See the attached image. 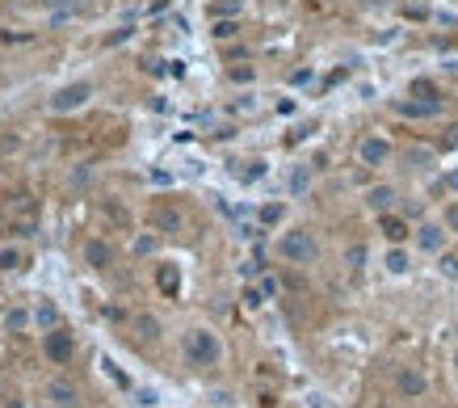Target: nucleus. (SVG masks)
Returning a JSON list of instances; mask_svg holds the SVG:
<instances>
[{
    "label": "nucleus",
    "mask_w": 458,
    "mask_h": 408,
    "mask_svg": "<svg viewBox=\"0 0 458 408\" xmlns=\"http://www.w3.org/2000/svg\"><path fill=\"white\" fill-rule=\"evenodd\" d=\"M345 266L353 273L366 270V244H349V249H345Z\"/></svg>",
    "instance_id": "6ab92c4d"
},
{
    "label": "nucleus",
    "mask_w": 458,
    "mask_h": 408,
    "mask_svg": "<svg viewBox=\"0 0 458 408\" xmlns=\"http://www.w3.org/2000/svg\"><path fill=\"white\" fill-rule=\"evenodd\" d=\"M139 404L151 408V404H156V392H151V387H143V392H139Z\"/></svg>",
    "instance_id": "c9c22d12"
},
{
    "label": "nucleus",
    "mask_w": 458,
    "mask_h": 408,
    "mask_svg": "<svg viewBox=\"0 0 458 408\" xmlns=\"http://www.w3.org/2000/svg\"><path fill=\"white\" fill-rule=\"evenodd\" d=\"M13 147H17V139H13V135H0V156H4V152H13Z\"/></svg>",
    "instance_id": "e433bc0d"
},
{
    "label": "nucleus",
    "mask_w": 458,
    "mask_h": 408,
    "mask_svg": "<svg viewBox=\"0 0 458 408\" xmlns=\"http://www.w3.org/2000/svg\"><path fill=\"white\" fill-rule=\"evenodd\" d=\"M151 224L160 227V231H181V211H173V206H156V211H151Z\"/></svg>",
    "instance_id": "ddd939ff"
},
{
    "label": "nucleus",
    "mask_w": 458,
    "mask_h": 408,
    "mask_svg": "<svg viewBox=\"0 0 458 408\" xmlns=\"http://www.w3.org/2000/svg\"><path fill=\"white\" fill-rule=\"evenodd\" d=\"M240 9H244V0H211V21H219V17H240Z\"/></svg>",
    "instance_id": "f3484780"
},
{
    "label": "nucleus",
    "mask_w": 458,
    "mask_h": 408,
    "mask_svg": "<svg viewBox=\"0 0 458 408\" xmlns=\"http://www.w3.org/2000/svg\"><path fill=\"white\" fill-rule=\"evenodd\" d=\"M316 236L307 231V227H294V231H282V240H277V257L282 261H290V266H307V261H316Z\"/></svg>",
    "instance_id": "f257e3e1"
},
{
    "label": "nucleus",
    "mask_w": 458,
    "mask_h": 408,
    "mask_svg": "<svg viewBox=\"0 0 458 408\" xmlns=\"http://www.w3.org/2000/svg\"><path fill=\"white\" fill-rule=\"evenodd\" d=\"M89 97H92V85L89 80H76V85H68V89H59L50 97V110H55V114H72V110H80Z\"/></svg>",
    "instance_id": "7ed1b4c3"
},
{
    "label": "nucleus",
    "mask_w": 458,
    "mask_h": 408,
    "mask_svg": "<svg viewBox=\"0 0 458 408\" xmlns=\"http://www.w3.org/2000/svg\"><path fill=\"white\" fill-rule=\"evenodd\" d=\"M211 34H215V38H235V34H240V26H235V17H219Z\"/></svg>",
    "instance_id": "4be33fe9"
},
{
    "label": "nucleus",
    "mask_w": 458,
    "mask_h": 408,
    "mask_svg": "<svg viewBox=\"0 0 458 408\" xmlns=\"http://www.w3.org/2000/svg\"><path fill=\"white\" fill-rule=\"evenodd\" d=\"M358 160L370 164V169H374V164H387V160H391V143H387L383 135H366L362 143H358Z\"/></svg>",
    "instance_id": "423d86ee"
},
{
    "label": "nucleus",
    "mask_w": 458,
    "mask_h": 408,
    "mask_svg": "<svg viewBox=\"0 0 458 408\" xmlns=\"http://www.w3.org/2000/svg\"><path fill=\"white\" fill-rule=\"evenodd\" d=\"M34 324H38L43 333L59 328V308H55V303H38V308H34Z\"/></svg>",
    "instance_id": "2eb2a0df"
},
{
    "label": "nucleus",
    "mask_w": 458,
    "mask_h": 408,
    "mask_svg": "<svg viewBox=\"0 0 458 408\" xmlns=\"http://www.w3.org/2000/svg\"><path fill=\"white\" fill-rule=\"evenodd\" d=\"M395 110L404 118H437L442 114V101H425V97H412V101H395Z\"/></svg>",
    "instance_id": "6e6552de"
},
{
    "label": "nucleus",
    "mask_w": 458,
    "mask_h": 408,
    "mask_svg": "<svg viewBox=\"0 0 458 408\" xmlns=\"http://www.w3.org/2000/svg\"><path fill=\"white\" fill-rule=\"evenodd\" d=\"M277 219H282V202H270V206H261V224L274 227Z\"/></svg>",
    "instance_id": "bb28decb"
},
{
    "label": "nucleus",
    "mask_w": 458,
    "mask_h": 408,
    "mask_svg": "<svg viewBox=\"0 0 458 408\" xmlns=\"http://www.w3.org/2000/svg\"><path fill=\"white\" fill-rule=\"evenodd\" d=\"M50 9H59V13H68V9H76V4H85V0H46Z\"/></svg>",
    "instance_id": "473e14b6"
},
{
    "label": "nucleus",
    "mask_w": 458,
    "mask_h": 408,
    "mask_svg": "<svg viewBox=\"0 0 458 408\" xmlns=\"http://www.w3.org/2000/svg\"><path fill=\"white\" fill-rule=\"evenodd\" d=\"M4 408H26V404H21V400H9V404H4Z\"/></svg>",
    "instance_id": "a19ab883"
},
{
    "label": "nucleus",
    "mask_w": 458,
    "mask_h": 408,
    "mask_svg": "<svg viewBox=\"0 0 458 408\" xmlns=\"http://www.w3.org/2000/svg\"><path fill=\"white\" fill-rule=\"evenodd\" d=\"M156 286L173 299V295L181 291V273H177V266H160V270H156Z\"/></svg>",
    "instance_id": "f8f14e48"
},
{
    "label": "nucleus",
    "mask_w": 458,
    "mask_h": 408,
    "mask_svg": "<svg viewBox=\"0 0 458 408\" xmlns=\"http://www.w3.org/2000/svg\"><path fill=\"white\" fill-rule=\"evenodd\" d=\"M147 253H156V236H139L135 240V257H147Z\"/></svg>",
    "instance_id": "cd10ccee"
},
{
    "label": "nucleus",
    "mask_w": 458,
    "mask_h": 408,
    "mask_svg": "<svg viewBox=\"0 0 458 408\" xmlns=\"http://www.w3.org/2000/svg\"><path fill=\"white\" fill-rule=\"evenodd\" d=\"M135 328H139V337H147V341H156V337H160V320L147 316V312H143V316H135Z\"/></svg>",
    "instance_id": "412c9836"
},
{
    "label": "nucleus",
    "mask_w": 458,
    "mask_h": 408,
    "mask_svg": "<svg viewBox=\"0 0 458 408\" xmlns=\"http://www.w3.org/2000/svg\"><path fill=\"white\" fill-rule=\"evenodd\" d=\"M395 392H400L404 400H420V396L429 392V379H425L416 366H404V370L395 375Z\"/></svg>",
    "instance_id": "39448f33"
},
{
    "label": "nucleus",
    "mask_w": 458,
    "mask_h": 408,
    "mask_svg": "<svg viewBox=\"0 0 458 408\" xmlns=\"http://www.w3.org/2000/svg\"><path fill=\"white\" fill-rule=\"evenodd\" d=\"M0 270H21V253L17 249H0Z\"/></svg>",
    "instance_id": "393cba45"
},
{
    "label": "nucleus",
    "mask_w": 458,
    "mask_h": 408,
    "mask_svg": "<svg viewBox=\"0 0 458 408\" xmlns=\"http://www.w3.org/2000/svg\"><path fill=\"white\" fill-rule=\"evenodd\" d=\"M231 80H235V85H248V80H252V68H231Z\"/></svg>",
    "instance_id": "2f4dec72"
},
{
    "label": "nucleus",
    "mask_w": 458,
    "mask_h": 408,
    "mask_svg": "<svg viewBox=\"0 0 458 408\" xmlns=\"http://www.w3.org/2000/svg\"><path fill=\"white\" fill-rule=\"evenodd\" d=\"M131 38V26H122V30H114L110 38H105V46H118V43H127Z\"/></svg>",
    "instance_id": "c756f323"
},
{
    "label": "nucleus",
    "mask_w": 458,
    "mask_h": 408,
    "mask_svg": "<svg viewBox=\"0 0 458 408\" xmlns=\"http://www.w3.org/2000/svg\"><path fill=\"white\" fill-rule=\"evenodd\" d=\"M383 236H387L391 244H400V240H408V224H404L400 215H391V211H387V215H383Z\"/></svg>",
    "instance_id": "4468645a"
},
{
    "label": "nucleus",
    "mask_w": 458,
    "mask_h": 408,
    "mask_svg": "<svg viewBox=\"0 0 458 408\" xmlns=\"http://www.w3.org/2000/svg\"><path fill=\"white\" fill-rule=\"evenodd\" d=\"M307 185H311V169L307 164H294L290 169V194L299 198V194H307Z\"/></svg>",
    "instance_id": "a211bd4d"
},
{
    "label": "nucleus",
    "mask_w": 458,
    "mask_h": 408,
    "mask_svg": "<svg viewBox=\"0 0 458 408\" xmlns=\"http://www.w3.org/2000/svg\"><path fill=\"white\" fill-rule=\"evenodd\" d=\"M240 299H244V308H248V312H257V308L265 303V291H261V286H244V295H240Z\"/></svg>",
    "instance_id": "5701e85b"
},
{
    "label": "nucleus",
    "mask_w": 458,
    "mask_h": 408,
    "mask_svg": "<svg viewBox=\"0 0 458 408\" xmlns=\"http://www.w3.org/2000/svg\"><path fill=\"white\" fill-rule=\"evenodd\" d=\"M446 185H450V189H458V169L450 173V177H446Z\"/></svg>",
    "instance_id": "ea45409f"
},
{
    "label": "nucleus",
    "mask_w": 458,
    "mask_h": 408,
    "mask_svg": "<svg viewBox=\"0 0 458 408\" xmlns=\"http://www.w3.org/2000/svg\"><path fill=\"white\" fill-rule=\"evenodd\" d=\"M185 358L193 366H215L223 358V345H219V337L211 328H189L185 333Z\"/></svg>",
    "instance_id": "f03ea898"
},
{
    "label": "nucleus",
    "mask_w": 458,
    "mask_h": 408,
    "mask_svg": "<svg viewBox=\"0 0 458 408\" xmlns=\"http://www.w3.org/2000/svg\"><path fill=\"white\" fill-rule=\"evenodd\" d=\"M454 366H458V350H454Z\"/></svg>",
    "instance_id": "79ce46f5"
},
{
    "label": "nucleus",
    "mask_w": 458,
    "mask_h": 408,
    "mask_svg": "<svg viewBox=\"0 0 458 408\" xmlns=\"http://www.w3.org/2000/svg\"><path fill=\"white\" fill-rule=\"evenodd\" d=\"M442 273H446V278H458V257L446 253V257H442Z\"/></svg>",
    "instance_id": "c85d7f7f"
},
{
    "label": "nucleus",
    "mask_w": 458,
    "mask_h": 408,
    "mask_svg": "<svg viewBox=\"0 0 458 408\" xmlns=\"http://www.w3.org/2000/svg\"><path fill=\"white\" fill-rule=\"evenodd\" d=\"M85 261H89L92 270H110V266H114V249H110L105 240H89V244H85Z\"/></svg>",
    "instance_id": "1a4fd4ad"
},
{
    "label": "nucleus",
    "mask_w": 458,
    "mask_h": 408,
    "mask_svg": "<svg viewBox=\"0 0 458 408\" xmlns=\"http://www.w3.org/2000/svg\"><path fill=\"white\" fill-rule=\"evenodd\" d=\"M30 320H34V312H26V308H9V312H4V333H21Z\"/></svg>",
    "instance_id": "dca6fc26"
},
{
    "label": "nucleus",
    "mask_w": 458,
    "mask_h": 408,
    "mask_svg": "<svg viewBox=\"0 0 458 408\" xmlns=\"http://www.w3.org/2000/svg\"><path fill=\"white\" fill-rule=\"evenodd\" d=\"M387 270L404 273V270H408V253H404V249H391V253H387Z\"/></svg>",
    "instance_id": "b1692460"
},
{
    "label": "nucleus",
    "mask_w": 458,
    "mask_h": 408,
    "mask_svg": "<svg viewBox=\"0 0 458 408\" xmlns=\"http://www.w3.org/2000/svg\"><path fill=\"white\" fill-rule=\"evenodd\" d=\"M46 400H50V408H80V392L68 379H50L46 383Z\"/></svg>",
    "instance_id": "0eeeda50"
},
{
    "label": "nucleus",
    "mask_w": 458,
    "mask_h": 408,
    "mask_svg": "<svg viewBox=\"0 0 458 408\" xmlns=\"http://www.w3.org/2000/svg\"><path fill=\"white\" fill-rule=\"evenodd\" d=\"M101 370H105V375H110V379H114V383H118V387H131V379H127V375H122V370H118V366L110 362V358H101Z\"/></svg>",
    "instance_id": "a878e982"
},
{
    "label": "nucleus",
    "mask_w": 458,
    "mask_h": 408,
    "mask_svg": "<svg viewBox=\"0 0 458 408\" xmlns=\"http://www.w3.org/2000/svg\"><path fill=\"white\" fill-rule=\"evenodd\" d=\"M307 80H311V68H299V72L290 76V85H307Z\"/></svg>",
    "instance_id": "f704fd0d"
},
{
    "label": "nucleus",
    "mask_w": 458,
    "mask_h": 408,
    "mask_svg": "<svg viewBox=\"0 0 458 408\" xmlns=\"http://www.w3.org/2000/svg\"><path fill=\"white\" fill-rule=\"evenodd\" d=\"M446 143H450V147H458V122L450 127V135H446Z\"/></svg>",
    "instance_id": "58836bf2"
},
{
    "label": "nucleus",
    "mask_w": 458,
    "mask_h": 408,
    "mask_svg": "<svg viewBox=\"0 0 458 408\" xmlns=\"http://www.w3.org/2000/svg\"><path fill=\"white\" fill-rule=\"evenodd\" d=\"M446 227L458 236V202H450V206H446Z\"/></svg>",
    "instance_id": "7c9ffc66"
},
{
    "label": "nucleus",
    "mask_w": 458,
    "mask_h": 408,
    "mask_svg": "<svg viewBox=\"0 0 458 408\" xmlns=\"http://www.w3.org/2000/svg\"><path fill=\"white\" fill-rule=\"evenodd\" d=\"M261 291H265V299H274L277 295V278H261Z\"/></svg>",
    "instance_id": "72a5a7b5"
},
{
    "label": "nucleus",
    "mask_w": 458,
    "mask_h": 408,
    "mask_svg": "<svg viewBox=\"0 0 458 408\" xmlns=\"http://www.w3.org/2000/svg\"><path fill=\"white\" fill-rule=\"evenodd\" d=\"M257 270H261L257 261H244V266H240V273H244V278H257Z\"/></svg>",
    "instance_id": "4c0bfd02"
},
{
    "label": "nucleus",
    "mask_w": 458,
    "mask_h": 408,
    "mask_svg": "<svg viewBox=\"0 0 458 408\" xmlns=\"http://www.w3.org/2000/svg\"><path fill=\"white\" fill-rule=\"evenodd\" d=\"M43 354L50 362H72V354H76V341H72V333H63V328H50L43 337Z\"/></svg>",
    "instance_id": "20e7f679"
},
{
    "label": "nucleus",
    "mask_w": 458,
    "mask_h": 408,
    "mask_svg": "<svg viewBox=\"0 0 458 408\" xmlns=\"http://www.w3.org/2000/svg\"><path fill=\"white\" fill-rule=\"evenodd\" d=\"M391 202H395V189H391V185H374V189H366V206H370V211L387 215V211H391Z\"/></svg>",
    "instance_id": "9b49d317"
},
{
    "label": "nucleus",
    "mask_w": 458,
    "mask_h": 408,
    "mask_svg": "<svg viewBox=\"0 0 458 408\" xmlns=\"http://www.w3.org/2000/svg\"><path fill=\"white\" fill-rule=\"evenodd\" d=\"M416 244L425 249V253H442V244H446V231L437 224H425L420 231H416Z\"/></svg>",
    "instance_id": "9d476101"
},
{
    "label": "nucleus",
    "mask_w": 458,
    "mask_h": 408,
    "mask_svg": "<svg viewBox=\"0 0 458 408\" xmlns=\"http://www.w3.org/2000/svg\"><path fill=\"white\" fill-rule=\"evenodd\" d=\"M408 93H412V97H425V101H442V97H437V85L425 80V76H416L412 85H408Z\"/></svg>",
    "instance_id": "aec40b11"
}]
</instances>
